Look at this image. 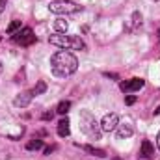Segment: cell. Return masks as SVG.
<instances>
[{
	"instance_id": "5b68a950",
	"label": "cell",
	"mask_w": 160,
	"mask_h": 160,
	"mask_svg": "<svg viewBox=\"0 0 160 160\" xmlns=\"http://www.w3.org/2000/svg\"><path fill=\"white\" fill-rule=\"evenodd\" d=\"M13 41L19 43L21 47H28V45H32V43L36 41V36H34V32H32L30 28H22V30H19V32L13 36Z\"/></svg>"
},
{
	"instance_id": "2e32d148",
	"label": "cell",
	"mask_w": 160,
	"mask_h": 160,
	"mask_svg": "<svg viewBox=\"0 0 160 160\" xmlns=\"http://www.w3.org/2000/svg\"><path fill=\"white\" fill-rule=\"evenodd\" d=\"M32 91H34V95H41V93H45V91H47V84H45L43 80H39V82H38V86H36Z\"/></svg>"
},
{
	"instance_id": "44dd1931",
	"label": "cell",
	"mask_w": 160,
	"mask_h": 160,
	"mask_svg": "<svg viewBox=\"0 0 160 160\" xmlns=\"http://www.w3.org/2000/svg\"><path fill=\"white\" fill-rule=\"evenodd\" d=\"M155 114H160V106L157 108V110H155Z\"/></svg>"
},
{
	"instance_id": "e0dca14e",
	"label": "cell",
	"mask_w": 160,
	"mask_h": 160,
	"mask_svg": "<svg viewBox=\"0 0 160 160\" xmlns=\"http://www.w3.org/2000/svg\"><path fill=\"white\" fill-rule=\"evenodd\" d=\"M19 26H21V21H13V22L6 28V32H8V34H15V30H17Z\"/></svg>"
},
{
	"instance_id": "277c9868",
	"label": "cell",
	"mask_w": 160,
	"mask_h": 160,
	"mask_svg": "<svg viewBox=\"0 0 160 160\" xmlns=\"http://www.w3.org/2000/svg\"><path fill=\"white\" fill-rule=\"evenodd\" d=\"M48 9L52 13H56V15H69V13L80 11L82 8H80L78 4H75L73 0H52L48 4Z\"/></svg>"
},
{
	"instance_id": "30bf717a",
	"label": "cell",
	"mask_w": 160,
	"mask_h": 160,
	"mask_svg": "<svg viewBox=\"0 0 160 160\" xmlns=\"http://www.w3.org/2000/svg\"><path fill=\"white\" fill-rule=\"evenodd\" d=\"M140 155L143 157V158H153L155 157V147H153V143L149 142V140H143L142 142V149H140Z\"/></svg>"
},
{
	"instance_id": "9a60e30c",
	"label": "cell",
	"mask_w": 160,
	"mask_h": 160,
	"mask_svg": "<svg viewBox=\"0 0 160 160\" xmlns=\"http://www.w3.org/2000/svg\"><path fill=\"white\" fill-rule=\"evenodd\" d=\"M41 147H43V142H41V140H32V142L26 143V149H28V151H38Z\"/></svg>"
},
{
	"instance_id": "d6986e66",
	"label": "cell",
	"mask_w": 160,
	"mask_h": 160,
	"mask_svg": "<svg viewBox=\"0 0 160 160\" xmlns=\"http://www.w3.org/2000/svg\"><path fill=\"white\" fill-rule=\"evenodd\" d=\"M125 102H127V104H134V102H136V97H134V95H128V97L125 99Z\"/></svg>"
},
{
	"instance_id": "8fae6325",
	"label": "cell",
	"mask_w": 160,
	"mask_h": 160,
	"mask_svg": "<svg viewBox=\"0 0 160 160\" xmlns=\"http://www.w3.org/2000/svg\"><path fill=\"white\" fill-rule=\"evenodd\" d=\"M69 132H71V128H69V119L63 118V119L58 123V134H60L62 138H65V136H69Z\"/></svg>"
},
{
	"instance_id": "8992f818",
	"label": "cell",
	"mask_w": 160,
	"mask_h": 160,
	"mask_svg": "<svg viewBox=\"0 0 160 160\" xmlns=\"http://www.w3.org/2000/svg\"><path fill=\"white\" fill-rule=\"evenodd\" d=\"M143 86H145V80H143V78H130V80H125V82H121V84H119L121 91H125V93L140 91Z\"/></svg>"
},
{
	"instance_id": "7c38bea8",
	"label": "cell",
	"mask_w": 160,
	"mask_h": 160,
	"mask_svg": "<svg viewBox=\"0 0 160 160\" xmlns=\"http://www.w3.org/2000/svg\"><path fill=\"white\" fill-rule=\"evenodd\" d=\"M67 28H69V24H67L65 19H56V21H54V30H56V34H65Z\"/></svg>"
},
{
	"instance_id": "7a4b0ae2",
	"label": "cell",
	"mask_w": 160,
	"mask_h": 160,
	"mask_svg": "<svg viewBox=\"0 0 160 160\" xmlns=\"http://www.w3.org/2000/svg\"><path fill=\"white\" fill-rule=\"evenodd\" d=\"M78 123H80V130H82L89 140H101V134H102L101 123L95 119V116H93L89 110H80Z\"/></svg>"
},
{
	"instance_id": "4fadbf2b",
	"label": "cell",
	"mask_w": 160,
	"mask_h": 160,
	"mask_svg": "<svg viewBox=\"0 0 160 160\" xmlns=\"http://www.w3.org/2000/svg\"><path fill=\"white\" fill-rule=\"evenodd\" d=\"M69 108H71V102H69V101H62V102L58 104V108H56V112H58L60 116H65V114L69 112Z\"/></svg>"
},
{
	"instance_id": "ac0fdd59",
	"label": "cell",
	"mask_w": 160,
	"mask_h": 160,
	"mask_svg": "<svg viewBox=\"0 0 160 160\" xmlns=\"http://www.w3.org/2000/svg\"><path fill=\"white\" fill-rule=\"evenodd\" d=\"M132 24H134V26H138V24H142V13H138V11H134V15H132Z\"/></svg>"
},
{
	"instance_id": "3957f363",
	"label": "cell",
	"mask_w": 160,
	"mask_h": 160,
	"mask_svg": "<svg viewBox=\"0 0 160 160\" xmlns=\"http://www.w3.org/2000/svg\"><path fill=\"white\" fill-rule=\"evenodd\" d=\"M50 45H56L60 48H65V50H82L86 48L84 41L80 39L78 36H67V34H54L48 38Z\"/></svg>"
},
{
	"instance_id": "5bb4252c",
	"label": "cell",
	"mask_w": 160,
	"mask_h": 160,
	"mask_svg": "<svg viewBox=\"0 0 160 160\" xmlns=\"http://www.w3.org/2000/svg\"><path fill=\"white\" fill-rule=\"evenodd\" d=\"M84 151H88V153H91V155H95V157H101V158L106 157V153H104L102 149H95V147H91V145H84Z\"/></svg>"
},
{
	"instance_id": "ffe728a7",
	"label": "cell",
	"mask_w": 160,
	"mask_h": 160,
	"mask_svg": "<svg viewBox=\"0 0 160 160\" xmlns=\"http://www.w3.org/2000/svg\"><path fill=\"white\" fill-rule=\"evenodd\" d=\"M157 145H158V149H160V132H158V136H157Z\"/></svg>"
},
{
	"instance_id": "52a82bcc",
	"label": "cell",
	"mask_w": 160,
	"mask_h": 160,
	"mask_svg": "<svg viewBox=\"0 0 160 160\" xmlns=\"http://www.w3.org/2000/svg\"><path fill=\"white\" fill-rule=\"evenodd\" d=\"M118 125H119V116L118 114H106L102 121H101V128H102V132H112V130H116L118 128Z\"/></svg>"
},
{
	"instance_id": "ba28073f",
	"label": "cell",
	"mask_w": 160,
	"mask_h": 160,
	"mask_svg": "<svg viewBox=\"0 0 160 160\" xmlns=\"http://www.w3.org/2000/svg\"><path fill=\"white\" fill-rule=\"evenodd\" d=\"M32 99H34V91H32V89H28V91L19 93V95L13 99V104H15L17 108H26V106L32 102Z\"/></svg>"
},
{
	"instance_id": "9c48e42d",
	"label": "cell",
	"mask_w": 160,
	"mask_h": 160,
	"mask_svg": "<svg viewBox=\"0 0 160 160\" xmlns=\"http://www.w3.org/2000/svg\"><path fill=\"white\" fill-rule=\"evenodd\" d=\"M116 130H118V138H119V140H127V138H130V136L134 134V127H132L128 121L119 123Z\"/></svg>"
},
{
	"instance_id": "6da1fadb",
	"label": "cell",
	"mask_w": 160,
	"mask_h": 160,
	"mask_svg": "<svg viewBox=\"0 0 160 160\" xmlns=\"http://www.w3.org/2000/svg\"><path fill=\"white\" fill-rule=\"evenodd\" d=\"M50 69L54 77L65 78V77H71L78 69V60L69 50H58L56 54L50 56Z\"/></svg>"
}]
</instances>
